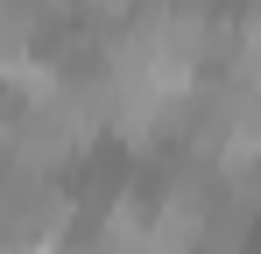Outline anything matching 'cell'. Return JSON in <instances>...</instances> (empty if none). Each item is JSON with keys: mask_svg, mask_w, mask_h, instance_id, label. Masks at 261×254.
I'll return each mask as SVG.
<instances>
[{"mask_svg": "<svg viewBox=\"0 0 261 254\" xmlns=\"http://www.w3.org/2000/svg\"><path fill=\"white\" fill-rule=\"evenodd\" d=\"M71 191H57V176L36 169H0V240L14 247H57L71 226Z\"/></svg>", "mask_w": 261, "mask_h": 254, "instance_id": "obj_1", "label": "cell"}, {"mask_svg": "<svg viewBox=\"0 0 261 254\" xmlns=\"http://www.w3.org/2000/svg\"><path fill=\"white\" fill-rule=\"evenodd\" d=\"M29 42H36V7L29 0H0V71L29 64Z\"/></svg>", "mask_w": 261, "mask_h": 254, "instance_id": "obj_2", "label": "cell"}, {"mask_svg": "<svg viewBox=\"0 0 261 254\" xmlns=\"http://www.w3.org/2000/svg\"><path fill=\"white\" fill-rule=\"evenodd\" d=\"M92 21H127V14H141V0H78Z\"/></svg>", "mask_w": 261, "mask_h": 254, "instance_id": "obj_3", "label": "cell"}, {"mask_svg": "<svg viewBox=\"0 0 261 254\" xmlns=\"http://www.w3.org/2000/svg\"><path fill=\"white\" fill-rule=\"evenodd\" d=\"M43 254H99V247H64V240H57V247H43Z\"/></svg>", "mask_w": 261, "mask_h": 254, "instance_id": "obj_4", "label": "cell"}, {"mask_svg": "<svg viewBox=\"0 0 261 254\" xmlns=\"http://www.w3.org/2000/svg\"><path fill=\"white\" fill-rule=\"evenodd\" d=\"M198 254H240V247H198Z\"/></svg>", "mask_w": 261, "mask_h": 254, "instance_id": "obj_5", "label": "cell"}]
</instances>
